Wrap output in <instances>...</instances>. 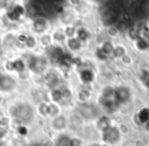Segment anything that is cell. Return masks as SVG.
Listing matches in <instances>:
<instances>
[{
    "label": "cell",
    "mask_w": 149,
    "mask_h": 146,
    "mask_svg": "<svg viewBox=\"0 0 149 146\" xmlns=\"http://www.w3.org/2000/svg\"><path fill=\"white\" fill-rule=\"evenodd\" d=\"M74 78L78 85L81 86H92L95 87L98 81L97 71L93 68L92 64L84 66L74 71Z\"/></svg>",
    "instance_id": "1"
},
{
    "label": "cell",
    "mask_w": 149,
    "mask_h": 146,
    "mask_svg": "<svg viewBox=\"0 0 149 146\" xmlns=\"http://www.w3.org/2000/svg\"><path fill=\"white\" fill-rule=\"evenodd\" d=\"M134 98V92L133 88L127 82L116 84L114 88V95L113 99L116 102V104L120 106V108L130 104Z\"/></svg>",
    "instance_id": "2"
},
{
    "label": "cell",
    "mask_w": 149,
    "mask_h": 146,
    "mask_svg": "<svg viewBox=\"0 0 149 146\" xmlns=\"http://www.w3.org/2000/svg\"><path fill=\"white\" fill-rule=\"evenodd\" d=\"M76 113L81 117L84 123H92L98 115L101 113L100 108L97 106L94 101L85 103V104H77L76 105Z\"/></svg>",
    "instance_id": "3"
},
{
    "label": "cell",
    "mask_w": 149,
    "mask_h": 146,
    "mask_svg": "<svg viewBox=\"0 0 149 146\" xmlns=\"http://www.w3.org/2000/svg\"><path fill=\"white\" fill-rule=\"evenodd\" d=\"M99 141L102 145H108V146H113V145H120L122 142L124 141L125 138L123 137L122 133H120L118 126L111 125L108 129L100 133L99 135Z\"/></svg>",
    "instance_id": "4"
},
{
    "label": "cell",
    "mask_w": 149,
    "mask_h": 146,
    "mask_svg": "<svg viewBox=\"0 0 149 146\" xmlns=\"http://www.w3.org/2000/svg\"><path fill=\"white\" fill-rule=\"evenodd\" d=\"M47 121L49 129L52 132V134L70 131V115H68L66 111H63V112L59 113L58 115L51 117V119H47Z\"/></svg>",
    "instance_id": "5"
},
{
    "label": "cell",
    "mask_w": 149,
    "mask_h": 146,
    "mask_svg": "<svg viewBox=\"0 0 149 146\" xmlns=\"http://www.w3.org/2000/svg\"><path fill=\"white\" fill-rule=\"evenodd\" d=\"M95 87L92 86H81L74 88V102L76 104H85L94 100L95 96Z\"/></svg>",
    "instance_id": "6"
},
{
    "label": "cell",
    "mask_w": 149,
    "mask_h": 146,
    "mask_svg": "<svg viewBox=\"0 0 149 146\" xmlns=\"http://www.w3.org/2000/svg\"><path fill=\"white\" fill-rule=\"evenodd\" d=\"M51 28V22L45 17L37 15V17H35L34 19L31 20L30 31H31V33L35 34L37 36H40L44 33H48V32H50Z\"/></svg>",
    "instance_id": "7"
},
{
    "label": "cell",
    "mask_w": 149,
    "mask_h": 146,
    "mask_svg": "<svg viewBox=\"0 0 149 146\" xmlns=\"http://www.w3.org/2000/svg\"><path fill=\"white\" fill-rule=\"evenodd\" d=\"M80 20H81V17L76 9L66 6L65 9L59 15H57V25L64 26L68 25V24H77L78 25L81 23Z\"/></svg>",
    "instance_id": "8"
},
{
    "label": "cell",
    "mask_w": 149,
    "mask_h": 146,
    "mask_svg": "<svg viewBox=\"0 0 149 146\" xmlns=\"http://www.w3.org/2000/svg\"><path fill=\"white\" fill-rule=\"evenodd\" d=\"M76 37L86 46H91L92 42H94V33L88 26L80 23L77 25V31H76Z\"/></svg>",
    "instance_id": "9"
},
{
    "label": "cell",
    "mask_w": 149,
    "mask_h": 146,
    "mask_svg": "<svg viewBox=\"0 0 149 146\" xmlns=\"http://www.w3.org/2000/svg\"><path fill=\"white\" fill-rule=\"evenodd\" d=\"M133 122L134 125H136L137 127H140L141 129L143 128V126L147 123V121L149 119V106L148 104H143L140 105L139 107H137L136 110L133 112L132 115Z\"/></svg>",
    "instance_id": "10"
},
{
    "label": "cell",
    "mask_w": 149,
    "mask_h": 146,
    "mask_svg": "<svg viewBox=\"0 0 149 146\" xmlns=\"http://www.w3.org/2000/svg\"><path fill=\"white\" fill-rule=\"evenodd\" d=\"M92 125H93L94 131L97 133V135H99L100 133H102L106 129H108L111 125H113L112 124L111 115H107V113L101 112L92 122Z\"/></svg>",
    "instance_id": "11"
},
{
    "label": "cell",
    "mask_w": 149,
    "mask_h": 146,
    "mask_svg": "<svg viewBox=\"0 0 149 146\" xmlns=\"http://www.w3.org/2000/svg\"><path fill=\"white\" fill-rule=\"evenodd\" d=\"M63 46L66 51L72 54H83L85 52V50L87 49V47L76 36L74 37L66 38Z\"/></svg>",
    "instance_id": "12"
},
{
    "label": "cell",
    "mask_w": 149,
    "mask_h": 146,
    "mask_svg": "<svg viewBox=\"0 0 149 146\" xmlns=\"http://www.w3.org/2000/svg\"><path fill=\"white\" fill-rule=\"evenodd\" d=\"M135 54L146 55L149 52V36H140L131 43Z\"/></svg>",
    "instance_id": "13"
},
{
    "label": "cell",
    "mask_w": 149,
    "mask_h": 146,
    "mask_svg": "<svg viewBox=\"0 0 149 146\" xmlns=\"http://www.w3.org/2000/svg\"><path fill=\"white\" fill-rule=\"evenodd\" d=\"M5 68H6V70H8L9 72H15V73H17V74L28 70L25 58H22V57H17L13 60H10V61H6Z\"/></svg>",
    "instance_id": "14"
},
{
    "label": "cell",
    "mask_w": 149,
    "mask_h": 146,
    "mask_svg": "<svg viewBox=\"0 0 149 146\" xmlns=\"http://www.w3.org/2000/svg\"><path fill=\"white\" fill-rule=\"evenodd\" d=\"M17 87L15 80L9 75H1L0 76V90L3 92H11Z\"/></svg>",
    "instance_id": "15"
},
{
    "label": "cell",
    "mask_w": 149,
    "mask_h": 146,
    "mask_svg": "<svg viewBox=\"0 0 149 146\" xmlns=\"http://www.w3.org/2000/svg\"><path fill=\"white\" fill-rule=\"evenodd\" d=\"M129 51H130V49H129L126 42L118 40V41H116V44H114L113 52H112V55H111V60L118 62V59Z\"/></svg>",
    "instance_id": "16"
},
{
    "label": "cell",
    "mask_w": 149,
    "mask_h": 146,
    "mask_svg": "<svg viewBox=\"0 0 149 146\" xmlns=\"http://www.w3.org/2000/svg\"><path fill=\"white\" fill-rule=\"evenodd\" d=\"M50 35H51L52 41H53L54 44L63 45L66 40V36L64 35L63 31H62V29H61V26H59V25H56L51 28V30H50Z\"/></svg>",
    "instance_id": "17"
},
{
    "label": "cell",
    "mask_w": 149,
    "mask_h": 146,
    "mask_svg": "<svg viewBox=\"0 0 149 146\" xmlns=\"http://www.w3.org/2000/svg\"><path fill=\"white\" fill-rule=\"evenodd\" d=\"M19 107V119H21L24 123H29L31 119H34L35 115V111H34L33 107L30 106L29 104H23Z\"/></svg>",
    "instance_id": "18"
},
{
    "label": "cell",
    "mask_w": 149,
    "mask_h": 146,
    "mask_svg": "<svg viewBox=\"0 0 149 146\" xmlns=\"http://www.w3.org/2000/svg\"><path fill=\"white\" fill-rule=\"evenodd\" d=\"M47 101L49 102H54V103H62V91H61V87L56 86V87H52L49 88L47 91Z\"/></svg>",
    "instance_id": "19"
},
{
    "label": "cell",
    "mask_w": 149,
    "mask_h": 146,
    "mask_svg": "<svg viewBox=\"0 0 149 146\" xmlns=\"http://www.w3.org/2000/svg\"><path fill=\"white\" fill-rule=\"evenodd\" d=\"M114 88H116V84H113L111 82H107L100 85L97 88V90H96V92L101 95V96L105 97V98L111 99L113 98L114 95Z\"/></svg>",
    "instance_id": "20"
},
{
    "label": "cell",
    "mask_w": 149,
    "mask_h": 146,
    "mask_svg": "<svg viewBox=\"0 0 149 146\" xmlns=\"http://www.w3.org/2000/svg\"><path fill=\"white\" fill-rule=\"evenodd\" d=\"M104 35L108 39L113 40V41H118V40L120 39L122 33H120V31L118 30V26L116 24H108L104 28Z\"/></svg>",
    "instance_id": "21"
},
{
    "label": "cell",
    "mask_w": 149,
    "mask_h": 146,
    "mask_svg": "<svg viewBox=\"0 0 149 146\" xmlns=\"http://www.w3.org/2000/svg\"><path fill=\"white\" fill-rule=\"evenodd\" d=\"M70 135H72V133L70 131L60 132V133L54 134V138L52 140L53 143L52 144L56 146H68Z\"/></svg>",
    "instance_id": "22"
},
{
    "label": "cell",
    "mask_w": 149,
    "mask_h": 146,
    "mask_svg": "<svg viewBox=\"0 0 149 146\" xmlns=\"http://www.w3.org/2000/svg\"><path fill=\"white\" fill-rule=\"evenodd\" d=\"M48 107H49V101L40 100L35 107V115L42 119H48Z\"/></svg>",
    "instance_id": "23"
},
{
    "label": "cell",
    "mask_w": 149,
    "mask_h": 146,
    "mask_svg": "<svg viewBox=\"0 0 149 146\" xmlns=\"http://www.w3.org/2000/svg\"><path fill=\"white\" fill-rule=\"evenodd\" d=\"M92 60L95 62H98L100 64H108L110 60V57L108 55H106L98 45L95 44V47H94L93 53H92Z\"/></svg>",
    "instance_id": "24"
},
{
    "label": "cell",
    "mask_w": 149,
    "mask_h": 146,
    "mask_svg": "<svg viewBox=\"0 0 149 146\" xmlns=\"http://www.w3.org/2000/svg\"><path fill=\"white\" fill-rule=\"evenodd\" d=\"M149 78V64H145L140 66L136 71V80L139 84L142 86L145 82L147 81V79Z\"/></svg>",
    "instance_id": "25"
},
{
    "label": "cell",
    "mask_w": 149,
    "mask_h": 146,
    "mask_svg": "<svg viewBox=\"0 0 149 146\" xmlns=\"http://www.w3.org/2000/svg\"><path fill=\"white\" fill-rule=\"evenodd\" d=\"M118 64L126 68H132L136 64V57H135V53L132 51L127 52L125 55H123L122 57L118 59Z\"/></svg>",
    "instance_id": "26"
},
{
    "label": "cell",
    "mask_w": 149,
    "mask_h": 146,
    "mask_svg": "<svg viewBox=\"0 0 149 146\" xmlns=\"http://www.w3.org/2000/svg\"><path fill=\"white\" fill-rule=\"evenodd\" d=\"M114 44H116V41L113 40H110L108 38H104L103 40L97 43L96 45H98L100 47V49L110 57V60H111V55L112 52H113V48H114Z\"/></svg>",
    "instance_id": "27"
},
{
    "label": "cell",
    "mask_w": 149,
    "mask_h": 146,
    "mask_svg": "<svg viewBox=\"0 0 149 146\" xmlns=\"http://www.w3.org/2000/svg\"><path fill=\"white\" fill-rule=\"evenodd\" d=\"M24 48L29 52H35L39 48V42H38V36L31 33L28 35L26 42L24 43Z\"/></svg>",
    "instance_id": "28"
},
{
    "label": "cell",
    "mask_w": 149,
    "mask_h": 146,
    "mask_svg": "<svg viewBox=\"0 0 149 146\" xmlns=\"http://www.w3.org/2000/svg\"><path fill=\"white\" fill-rule=\"evenodd\" d=\"M38 42H39V49H41L43 52L46 51V50L53 44L51 35H50V32L44 33V34H42V35L38 36Z\"/></svg>",
    "instance_id": "29"
},
{
    "label": "cell",
    "mask_w": 149,
    "mask_h": 146,
    "mask_svg": "<svg viewBox=\"0 0 149 146\" xmlns=\"http://www.w3.org/2000/svg\"><path fill=\"white\" fill-rule=\"evenodd\" d=\"M64 109L61 104L59 103L49 102V107H48V119L58 115L59 113L63 112Z\"/></svg>",
    "instance_id": "30"
},
{
    "label": "cell",
    "mask_w": 149,
    "mask_h": 146,
    "mask_svg": "<svg viewBox=\"0 0 149 146\" xmlns=\"http://www.w3.org/2000/svg\"><path fill=\"white\" fill-rule=\"evenodd\" d=\"M11 10L17 15L21 20H23L24 17L27 15L28 13V8L25 4H23L22 2H17L11 6Z\"/></svg>",
    "instance_id": "31"
},
{
    "label": "cell",
    "mask_w": 149,
    "mask_h": 146,
    "mask_svg": "<svg viewBox=\"0 0 149 146\" xmlns=\"http://www.w3.org/2000/svg\"><path fill=\"white\" fill-rule=\"evenodd\" d=\"M125 34H126L127 40H128V42H130V43H132L133 41L138 39L140 36H142L136 26H134V27H128V29L125 32Z\"/></svg>",
    "instance_id": "32"
},
{
    "label": "cell",
    "mask_w": 149,
    "mask_h": 146,
    "mask_svg": "<svg viewBox=\"0 0 149 146\" xmlns=\"http://www.w3.org/2000/svg\"><path fill=\"white\" fill-rule=\"evenodd\" d=\"M87 140L80 134H72L68 146H83L87 145Z\"/></svg>",
    "instance_id": "33"
},
{
    "label": "cell",
    "mask_w": 149,
    "mask_h": 146,
    "mask_svg": "<svg viewBox=\"0 0 149 146\" xmlns=\"http://www.w3.org/2000/svg\"><path fill=\"white\" fill-rule=\"evenodd\" d=\"M61 29L63 31L64 35L66 36V38L74 37L76 31H77V24H68V25L61 26Z\"/></svg>",
    "instance_id": "34"
},
{
    "label": "cell",
    "mask_w": 149,
    "mask_h": 146,
    "mask_svg": "<svg viewBox=\"0 0 149 146\" xmlns=\"http://www.w3.org/2000/svg\"><path fill=\"white\" fill-rule=\"evenodd\" d=\"M118 129H120V133H122L124 138L129 137L131 135V133H132V127H131V125L127 121L122 123L120 125H118Z\"/></svg>",
    "instance_id": "35"
},
{
    "label": "cell",
    "mask_w": 149,
    "mask_h": 146,
    "mask_svg": "<svg viewBox=\"0 0 149 146\" xmlns=\"http://www.w3.org/2000/svg\"><path fill=\"white\" fill-rule=\"evenodd\" d=\"M111 119H112V124L113 125H120L122 123H124V122L127 121V119L125 117V115L124 113H122L120 110L116 111V112L112 113L111 115Z\"/></svg>",
    "instance_id": "36"
},
{
    "label": "cell",
    "mask_w": 149,
    "mask_h": 146,
    "mask_svg": "<svg viewBox=\"0 0 149 146\" xmlns=\"http://www.w3.org/2000/svg\"><path fill=\"white\" fill-rule=\"evenodd\" d=\"M28 35H29V33H26V32H19V33H17L15 35V43H17V45H21L24 48V43L27 40Z\"/></svg>",
    "instance_id": "37"
},
{
    "label": "cell",
    "mask_w": 149,
    "mask_h": 146,
    "mask_svg": "<svg viewBox=\"0 0 149 146\" xmlns=\"http://www.w3.org/2000/svg\"><path fill=\"white\" fill-rule=\"evenodd\" d=\"M83 4H84V0H66L65 1L66 6L76 9V10L79 9Z\"/></svg>",
    "instance_id": "38"
},
{
    "label": "cell",
    "mask_w": 149,
    "mask_h": 146,
    "mask_svg": "<svg viewBox=\"0 0 149 146\" xmlns=\"http://www.w3.org/2000/svg\"><path fill=\"white\" fill-rule=\"evenodd\" d=\"M88 5L92 7V8H97V7H101L107 2L108 0H84Z\"/></svg>",
    "instance_id": "39"
},
{
    "label": "cell",
    "mask_w": 149,
    "mask_h": 146,
    "mask_svg": "<svg viewBox=\"0 0 149 146\" xmlns=\"http://www.w3.org/2000/svg\"><path fill=\"white\" fill-rule=\"evenodd\" d=\"M17 133L19 134L21 137H27L30 133V130H29V128L27 127V125L22 124V125H19L17 127Z\"/></svg>",
    "instance_id": "40"
},
{
    "label": "cell",
    "mask_w": 149,
    "mask_h": 146,
    "mask_svg": "<svg viewBox=\"0 0 149 146\" xmlns=\"http://www.w3.org/2000/svg\"><path fill=\"white\" fill-rule=\"evenodd\" d=\"M133 145H136V146H145V145H148L147 144V141L145 139H142L140 137H136L133 139Z\"/></svg>",
    "instance_id": "41"
},
{
    "label": "cell",
    "mask_w": 149,
    "mask_h": 146,
    "mask_svg": "<svg viewBox=\"0 0 149 146\" xmlns=\"http://www.w3.org/2000/svg\"><path fill=\"white\" fill-rule=\"evenodd\" d=\"M142 87H143V89L145 90V92L148 93V94H149V78L147 79L146 82H145L144 84L142 85Z\"/></svg>",
    "instance_id": "42"
},
{
    "label": "cell",
    "mask_w": 149,
    "mask_h": 146,
    "mask_svg": "<svg viewBox=\"0 0 149 146\" xmlns=\"http://www.w3.org/2000/svg\"><path fill=\"white\" fill-rule=\"evenodd\" d=\"M142 130H143V131H144L146 134H147V133H149V119H148V121H147V123L145 124L144 126H143Z\"/></svg>",
    "instance_id": "43"
},
{
    "label": "cell",
    "mask_w": 149,
    "mask_h": 146,
    "mask_svg": "<svg viewBox=\"0 0 149 146\" xmlns=\"http://www.w3.org/2000/svg\"><path fill=\"white\" fill-rule=\"evenodd\" d=\"M66 0H53V2L55 4H65Z\"/></svg>",
    "instance_id": "44"
},
{
    "label": "cell",
    "mask_w": 149,
    "mask_h": 146,
    "mask_svg": "<svg viewBox=\"0 0 149 146\" xmlns=\"http://www.w3.org/2000/svg\"><path fill=\"white\" fill-rule=\"evenodd\" d=\"M145 56H146V60H147V64H149V52H148V53H147V54H146V55H145Z\"/></svg>",
    "instance_id": "45"
},
{
    "label": "cell",
    "mask_w": 149,
    "mask_h": 146,
    "mask_svg": "<svg viewBox=\"0 0 149 146\" xmlns=\"http://www.w3.org/2000/svg\"><path fill=\"white\" fill-rule=\"evenodd\" d=\"M146 141H147V144L149 145V133H147V139H146Z\"/></svg>",
    "instance_id": "46"
},
{
    "label": "cell",
    "mask_w": 149,
    "mask_h": 146,
    "mask_svg": "<svg viewBox=\"0 0 149 146\" xmlns=\"http://www.w3.org/2000/svg\"><path fill=\"white\" fill-rule=\"evenodd\" d=\"M3 1H5V2H7V1H10V0H3Z\"/></svg>",
    "instance_id": "47"
}]
</instances>
